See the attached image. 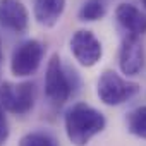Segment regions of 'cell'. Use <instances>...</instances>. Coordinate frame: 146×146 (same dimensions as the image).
I'll list each match as a JSON object with an SVG mask.
<instances>
[{
	"label": "cell",
	"mask_w": 146,
	"mask_h": 146,
	"mask_svg": "<svg viewBox=\"0 0 146 146\" xmlns=\"http://www.w3.org/2000/svg\"><path fill=\"white\" fill-rule=\"evenodd\" d=\"M65 134L74 146H86L105 125V115L86 103H74L65 113Z\"/></svg>",
	"instance_id": "6da1fadb"
},
{
	"label": "cell",
	"mask_w": 146,
	"mask_h": 146,
	"mask_svg": "<svg viewBox=\"0 0 146 146\" xmlns=\"http://www.w3.org/2000/svg\"><path fill=\"white\" fill-rule=\"evenodd\" d=\"M139 93V84L122 79L115 70H105L98 79L96 95L105 105H122Z\"/></svg>",
	"instance_id": "7a4b0ae2"
},
{
	"label": "cell",
	"mask_w": 146,
	"mask_h": 146,
	"mask_svg": "<svg viewBox=\"0 0 146 146\" xmlns=\"http://www.w3.org/2000/svg\"><path fill=\"white\" fill-rule=\"evenodd\" d=\"M72 93V83L69 79V74L62 67L60 57L55 53L48 60L46 74H45V95L50 103L55 107L64 105Z\"/></svg>",
	"instance_id": "3957f363"
},
{
	"label": "cell",
	"mask_w": 146,
	"mask_h": 146,
	"mask_svg": "<svg viewBox=\"0 0 146 146\" xmlns=\"http://www.w3.org/2000/svg\"><path fill=\"white\" fill-rule=\"evenodd\" d=\"M35 96L36 88L29 81L19 84L4 83L0 86V107L16 115L28 113L35 105Z\"/></svg>",
	"instance_id": "277c9868"
},
{
	"label": "cell",
	"mask_w": 146,
	"mask_h": 146,
	"mask_svg": "<svg viewBox=\"0 0 146 146\" xmlns=\"http://www.w3.org/2000/svg\"><path fill=\"white\" fill-rule=\"evenodd\" d=\"M45 55V46L38 40H26L21 45H17L12 52L11 58V70L17 78H28L33 76L41 65Z\"/></svg>",
	"instance_id": "5b68a950"
},
{
	"label": "cell",
	"mask_w": 146,
	"mask_h": 146,
	"mask_svg": "<svg viewBox=\"0 0 146 146\" xmlns=\"http://www.w3.org/2000/svg\"><path fill=\"white\" fill-rule=\"evenodd\" d=\"M70 52L83 67H93L95 64H98L103 53L102 43L98 41V38L91 31H86V29H79L72 35Z\"/></svg>",
	"instance_id": "8992f818"
},
{
	"label": "cell",
	"mask_w": 146,
	"mask_h": 146,
	"mask_svg": "<svg viewBox=\"0 0 146 146\" xmlns=\"http://www.w3.org/2000/svg\"><path fill=\"white\" fill-rule=\"evenodd\" d=\"M119 64L125 76H137L144 65V46L136 35H129L122 40L119 52Z\"/></svg>",
	"instance_id": "52a82bcc"
},
{
	"label": "cell",
	"mask_w": 146,
	"mask_h": 146,
	"mask_svg": "<svg viewBox=\"0 0 146 146\" xmlns=\"http://www.w3.org/2000/svg\"><path fill=\"white\" fill-rule=\"evenodd\" d=\"M0 24L16 35L28 31L29 14L21 0H0Z\"/></svg>",
	"instance_id": "ba28073f"
},
{
	"label": "cell",
	"mask_w": 146,
	"mask_h": 146,
	"mask_svg": "<svg viewBox=\"0 0 146 146\" xmlns=\"http://www.w3.org/2000/svg\"><path fill=\"white\" fill-rule=\"evenodd\" d=\"M115 17L119 24L131 35L139 36L146 33V16L132 4H120L115 9Z\"/></svg>",
	"instance_id": "9c48e42d"
},
{
	"label": "cell",
	"mask_w": 146,
	"mask_h": 146,
	"mask_svg": "<svg viewBox=\"0 0 146 146\" xmlns=\"http://www.w3.org/2000/svg\"><path fill=\"white\" fill-rule=\"evenodd\" d=\"M65 9V0H35V19L45 26L52 28L58 23Z\"/></svg>",
	"instance_id": "30bf717a"
},
{
	"label": "cell",
	"mask_w": 146,
	"mask_h": 146,
	"mask_svg": "<svg viewBox=\"0 0 146 146\" xmlns=\"http://www.w3.org/2000/svg\"><path fill=\"white\" fill-rule=\"evenodd\" d=\"M125 127L132 136L146 139V105L136 107L125 117Z\"/></svg>",
	"instance_id": "8fae6325"
},
{
	"label": "cell",
	"mask_w": 146,
	"mask_h": 146,
	"mask_svg": "<svg viewBox=\"0 0 146 146\" xmlns=\"http://www.w3.org/2000/svg\"><path fill=\"white\" fill-rule=\"evenodd\" d=\"M107 9L102 0H86L79 9V19L81 21H98L105 16Z\"/></svg>",
	"instance_id": "7c38bea8"
},
{
	"label": "cell",
	"mask_w": 146,
	"mask_h": 146,
	"mask_svg": "<svg viewBox=\"0 0 146 146\" xmlns=\"http://www.w3.org/2000/svg\"><path fill=\"white\" fill-rule=\"evenodd\" d=\"M19 146H58V143L48 132L33 131V132H28L21 137Z\"/></svg>",
	"instance_id": "4fadbf2b"
},
{
	"label": "cell",
	"mask_w": 146,
	"mask_h": 146,
	"mask_svg": "<svg viewBox=\"0 0 146 146\" xmlns=\"http://www.w3.org/2000/svg\"><path fill=\"white\" fill-rule=\"evenodd\" d=\"M9 134H11V129H9V120H7V115H5V110L0 107V144H4L7 139H9Z\"/></svg>",
	"instance_id": "5bb4252c"
},
{
	"label": "cell",
	"mask_w": 146,
	"mask_h": 146,
	"mask_svg": "<svg viewBox=\"0 0 146 146\" xmlns=\"http://www.w3.org/2000/svg\"><path fill=\"white\" fill-rule=\"evenodd\" d=\"M4 60V50H2V41H0V64Z\"/></svg>",
	"instance_id": "9a60e30c"
},
{
	"label": "cell",
	"mask_w": 146,
	"mask_h": 146,
	"mask_svg": "<svg viewBox=\"0 0 146 146\" xmlns=\"http://www.w3.org/2000/svg\"><path fill=\"white\" fill-rule=\"evenodd\" d=\"M141 2H143V5H144V7H146V0H141Z\"/></svg>",
	"instance_id": "2e32d148"
}]
</instances>
